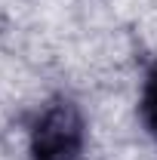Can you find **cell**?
<instances>
[{
	"mask_svg": "<svg viewBox=\"0 0 157 160\" xmlns=\"http://www.w3.org/2000/svg\"><path fill=\"white\" fill-rule=\"evenodd\" d=\"M83 151V117L71 102H56L43 111L31 132L34 160H80Z\"/></svg>",
	"mask_w": 157,
	"mask_h": 160,
	"instance_id": "6da1fadb",
	"label": "cell"
},
{
	"mask_svg": "<svg viewBox=\"0 0 157 160\" xmlns=\"http://www.w3.org/2000/svg\"><path fill=\"white\" fill-rule=\"evenodd\" d=\"M142 120H145V126H148V132L157 139V71L148 74L145 80V89H142Z\"/></svg>",
	"mask_w": 157,
	"mask_h": 160,
	"instance_id": "7a4b0ae2",
	"label": "cell"
}]
</instances>
